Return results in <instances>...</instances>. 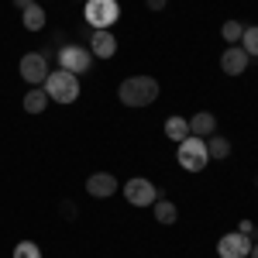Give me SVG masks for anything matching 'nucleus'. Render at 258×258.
Here are the masks:
<instances>
[{"label":"nucleus","mask_w":258,"mask_h":258,"mask_svg":"<svg viewBox=\"0 0 258 258\" xmlns=\"http://www.w3.org/2000/svg\"><path fill=\"white\" fill-rule=\"evenodd\" d=\"M159 97V83L152 76H127V80L117 86V100L124 107H148Z\"/></svg>","instance_id":"1"},{"label":"nucleus","mask_w":258,"mask_h":258,"mask_svg":"<svg viewBox=\"0 0 258 258\" xmlns=\"http://www.w3.org/2000/svg\"><path fill=\"white\" fill-rule=\"evenodd\" d=\"M41 90L48 93V100H55V103H76V97H80V76H73L66 69H55V73L45 76Z\"/></svg>","instance_id":"2"},{"label":"nucleus","mask_w":258,"mask_h":258,"mask_svg":"<svg viewBox=\"0 0 258 258\" xmlns=\"http://www.w3.org/2000/svg\"><path fill=\"white\" fill-rule=\"evenodd\" d=\"M83 18L93 31H110L120 18V4L117 0H86L83 7Z\"/></svg>","instance_id":"3"},{"label":"nucleus","mask_w":258,"mask_h":258,"mask_svg":"<svg viewBox=\"0 0 258 258\" xmlns=\"http://www.w3.org/2000/svg\"><path fill=\"white\" fill-rule=\"evenodd\" d=\"M207 162H210V155H207V141L203 138L189 135L186 141H179V165H182L186 172H203Z\"/></svg>","instance_id":"4"},{"label":"nucleus","mask_w":258,"mask_h":258,"mask_svg":"<svg viewBox=\"0 0 258 258\" xmlns=\"http://www.w3.org/2000/svg\"><path fill=\"white\" fill-rule=\"evenodd\" d=\"M90 62H93V55H90V48H83V45H62L59 48V69L73 73V76H83V73L90 69Z\"/></svg>","instance_id":"5"},{"label":"nucleus","mask_w":258,"mask_h":258,"mask_svg":"<svg viewBox=\"0 0 258 258\" xmlns=\"http://www.w3.org/2000/svg\"><path fill=\"white\" fill-rule=\"evenodd\" d=\"M48 73H52V69H48V55H45V52H28V55L21 59V80L28 83V86H41Z\"/></svg>","instance_id":"6"},{"label":"nucleus","mask_w":258,"mask_h":258,"mask_svg":"<svg viewBox=\"0 0 258 258\" xmlns=\"http://www.w3.org/2000/svg\"><path fill=\"white\" fill-rule=\"evenodd\" d=\"M124 197H127L131 207H152V203L159 200V193H155V186H152L148 179L135 176V179H127V182H124Z\"/></svg>","instance_id":"7"},{"label":"nucleus","mask_w":258,"mask_h":258,"mask_svg":"<svg viewBox=\"0 0 258 258\" xmlns=\"http://www.w3.org/2000/svg\"><path fill=\"white\" fill-rule=\"evenodd\" d=\"M248 251H251V241H248V234H241V231L224 234V238L217 241V255L220 258H248Z\"/></svg>","instance_id":"8"},{"label":"nucleus","mask_w":258,"mask_h":258,"mask_svg":"<svg viewBox=\"0 0 258 258\" xmlns=\"http://www.w3.org/2000/svg\"><path fill=\"white\" fill-rule=\"evenodd\" d=\"M220 69H224L227 76H241V73L248 69V52L238 48V45L224 48V52H220Z\"/></svg>","instance_id":"9"},{"label":"nucleus","mask_w":258,"mask_h":258,"mask_svg":"<svg viewBox=\"0 0 258 258\" xmlns=\"http://www.w3.org/2000/svg\"><path fill=\"white\" fill-rule=\"evenodd\" d=\"M86 193L97 200H107L117 193V179L110 176V172H93V176L86 179Z\"/></svg>","instance_id":"10"},{"label":"nucleus","mask_w":258,"mask_h":258,"mask_svg":"<svg viewBox=\"0 0 258 258\" xmlns=\"http://www.w3.org/2000/svg\"><path fill=\"white\" fill-rule=\"evenodd\" d=\"M86 48H90V55H97V59H114V52H117V38H114L110 31H93Z\"/></svg>","instance_id":"11"},{"label":"nucleus","mask_w":258,"mask_h":258,"mask_svg":"<svg viewBox=\"0 0 258 258\" xmlns=\"http://www.w3.org/2000/svg\"><path fill=\"white\" fill-rule=\"evenodd\" d=\"M217 131V117L214 114H193V120H189V135H197V138H210Z\"/></svg>","instance_id":"12"},{"label":"nucleus","mask_w":258,"mask_h":258,"mask_svg":"<svg viewBox=\"0 0 258 258\" xmlns=\"http://www.w3.org/2000/svg\"><path fill=\"white\" fill-rule=\"evenodd\" d=\"M45 21H48V18H45V7H41V4H31V7L21 11V24H24L28 31H41Z\"/></svg>","instance_id":"13"},{"label":"nucleus","mask_w":258,"mask_h":258,"mask_svg":"<svg viewBox=\"0 0 258 258\" xmlns=\"http://www.w3.org/2000/svg\"><path fill=\"white\" fill-rule=\"evenodd\" d=\"M45 107H48V93H45L41 86H31V90L24 93V110H28V114H41Z\"/></svg>","instance_id":"14"},{"label":"nucleus","mask_w":258,"mask_h":258,"mask_svg":"<svg viewBox=\"0 0 258 258\" xmlns=\"http://www.w3.org/2000/svg\"><path fill=\"white\" fill-rule=\"evenodd\" d=\"M165 138L176 141V145H179V141H186V138H189V120H186V117H169V120H165Z\"/></svg>","instance_id":"15"},{"label":"nucleus","mask_w":258,"mask_h":258,"mask_svg":"<svg viewBox=\"0 0 258 258\" xmlns=\"http://www.w3.org/2000/svg\"><path fill=\"white\" fill-rule=\"evenodd\" d=\"M207 155L217 159V162H224L227 155H231V141L220 138V135H210V138H207Z\"/></svg>","instance_id":"16"},{"label":"nucleus","mask_w":258,"mask_h":258,"mask_svg":"<svg viewBox=\"0 0 258 258\" xmlns=\"http://www.w3.org/2000/svg\"><path fill=\"white\" fill-rule=\"evenodd\" d=\"M152 207H155V220H159V224H176V217H179L176 203H169V200H155Z\"/></svg>","instance_id":"17"},{"label":"nucleus","mask_w":258,"mask_h":258,"mask_svg":"<svg viewBox=\"0 0 258 258\" xmlns=\"http://www.w3.org/2000/svg\"><path fill=\"white\" fill-rule=\"evenodd\" d=\"M220 35H224L227 45H234V41H241V35H244V24H241V21H224Z\"/></svg>","instance_id":"18"},{"label":"nucleus","mask_w":258,"mask_h":258,"mask_svg":"<svg viewBox=\"0 0 258 258\" xmlns=\"http://www.w3.org/2000/svg\"><path fill=\"white\" fill-rule=\"evenodd\" d=\"M241 48H244L248 55H258V24H255V28H244V35H241Z\"/></svg>","instance_id":"19"},{"label":"nucleus","mask_w":258,"mask_h":258,"mask_svg":"<svg viewBox=\"0 0 258 258\" xmlns=\"http://www.w3.org/2000/svg\"><path fill=\"white\" fill-rule=\"evenodd\" d=\"M14 258H41V248L35 241H21L18 248H14Z\"/></svg>","instance_id":"20"},{"label":"nucleus","mask_w":258,"mask_h":258,"mask_svg":"<svg viewBox=\"0 0 258 258\" xmlns=\"http://www.w3.org/2000/svg\"><path fill=\"white\" fill-rule=\"evenodd\" d=\"M62 217H66V220H73V217H76V207H73V203H69V200H66V203H62Z\"/></svg>","instance_id":"21"},{"label":"nucleus","mask_w":258,"mask_h":258,"mask_svg":"<svg viewBox=\"0 0 258 258\" xmlns=\"http://www.w3.org/2000/svg\"><path fill=\"white\" fill-rule=\"evenodd\" d=\"M241 234H255V227H251V220H241V227H238Z\"/></svg>","instance_id":"22"},{"label":"nucleus","mask_w":258,"mask_h":258,"mask_svg":"<svg viewBox=\"0 0 258 258\" xmlns=\"http://www.w3.org/2000/svg\"><path fill=\"white\" fill-rule=\"evenodd\" d=\"M145 4H148V11H162L165 7V0H145Z\"/></svg>","instance_id":"23"},{"label":"nucleus","mask_w":258,"mask_h":258,"mask_svg":"<svg viewBox=\"0 0 258 258\" xmlns=\"http://www.w3.org/2000/svg\"><path fill=\"white\" fill-rule=\"evenodd\" d=\"M31 4H35V0H14V7H21V11H24V7H31Z\"/></svg>","instance_id":"24"},{"label":"nucleus","mask_w":258,"mask_h":258,"mask_svg":"<svg viewBox=\"0 0 258 258\" xmlns=\"http://www.w3.org/2000/svg\"><path fill=\"white\" fill-rule=\"evenodd\" d=\"M248 258H258V244H251V251H248Z\"/></svg>","instance_id":"25"}]
</instances>
